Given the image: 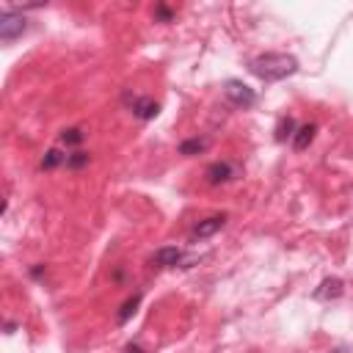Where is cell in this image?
<instances>
[{"label": "cell", "instance_id": "1", "mask_svg": "<svg viewBox=\"0 0 353 353\" xmlns=\"http://www.w3.org/2000/svg\"><path fill=\"white\" fill-rule=\"evenodd\" d=\"M248 72L265 83H276L298 72V58L287 52H262L248 61Z\"/></svg>", "mask_w": 353, "mask_h": 353}, {"label": "cell", "instance_id": "2", "mask_svg": "<svg viewBox=\"0 0 353 353\" xmlns=\"http://www.w3.org/2000/svg\"><path fill=\"white\" fill-rule=\"evenodd\" d=\"M25 30H28V17L22 11H17V8H3V14H0V39L6 44H11Z\"/></svg>", "mask_w": 353, "mask_h": 353}, {"label": "cell", "instance_id": "3", "mask_svg": "<svg viewBox=\"0 0 353 353\" xmlns=\"http://www.w3.org/2000/svg\"><path fill=\"white\" fill-rule=\"evenodd\" d=\"M223 97L234 105V108H254L256 105V94H254V88H248L243 80H226L223 83Z\"/></svg>", "mask_w": 353, "mask_h": 353}, {"label": "cell", "instance_id": "4", "mask_svg": "<svg viewBox=\"0 0 353 353\" xmlns=\"http://www.w3.org/2000/svg\"><path fill=\"white\" fill-rule=\"evenodd\" d=\"M237 176H240V165L232 163V160H215V163H210L207 171H204L207 185H226V182H232V179H237Z\"/></svg>", "mask_w": 353, "mask_h": 353}, {"label": "cell", "instance_id": "5", "mask_svg": "<svg viewBox=\"0 0 353 353\" xmlns=\"http://www.w3.org/2000/svg\"><path fill=\"white\" fill-rule=\"evenodd\" d=\"M124 105H127L130 113H132L135 119H141V121H149V119H154V116L160 113V102H154L152 97H135V94H130V91H124Z\"/></svg>", "mask_w": 353, "mask_h": 353}, {"label": "cell", "instance_id": "6", "mask_svg": "<svg viewBox=\"0 0 353 353\" xmlns=\"http://www.w3.org/2000/svg\"><path fill=\"white\" fill-rule=\"evenodd\" d=\"M223 226H226V215H223V212H221V215H210V218L199 221V223L190 229V240H204V237L221 232Z\"/></svg>", "mask_w": 353, "mask_h": 353}, {"label": "cell", "instance_id": "7", "mask_svg": "<svg viewBox=\"0 0 353 353\" xmlns=\"http://www.w3.org/2000/svg\"><path fill=\"white\" fill-rule=\"evenodd\" d=\"M342 292H345V281L336 276H328L320 281V287L312 292V298L314 301H336V298H342Z\"/></svg>", "mask_w": 353, "mask_h": 353}, {"label": "cell", "instance_id": "8", "mask_svg": "<svg viewBox=\"0 0 353 353\" xmlns=\"http://www.w3.org/2000/svg\"><path fill=\"white\" fill-rule=\"evenodd\" d=\"M182 262H185V254H182V248H176V245H163V248H157L154 256H152V265H154V268H176V265H182Z\"/></svg>", "mask_w": 353, "mask_h": 353}, {"label": "cell", "instance_id": "9", "mask_svg": "<svg viewBox=\"0 0 353 353\" xmlns=\"http://www.w3.org/2000/svg\"><path fill=\"white\" fill-rule=\"evenodd\" d=\"M314 132H317V124H303V127H298L295 135H292V146H295L298 152H303V149L314 141Z\"/></svg>", "mask_w": 353, "mask_h": 353}, {"label": "cell", "instance_id": "10", "mask_svg": "<svg viewBox=\"0 0 353 353\" xmlns=\"http://www.w3.org/2000/svg\"><path fill=\"white\" fill-rule=\"evenodd\" d=\"M66 160H69V154H63L61 149H47L44 157H41V168L44 171H52L58 165H66Z\"/></svg>", "mask_w": 353, "mask_h": 353}, {"label": "cell", "instance_id": "11", "mask_svg": "<svg viewBox=\"0 0 353 353\" xmlns=\"http://www.w3.org/2000/svg\"><path fill=\"white\" fill-rule=\"evenodd\" d=\"M292 135H295V119H292V116H281L279 124H276V141L284 143V141L292 138Z\"/></svg>", "mask_w": 353, "mask_h": 353}, {"label": "cell", "instance_id": "12", "mask_svg": "<svg viewBox=\"0 0 353 353\" xmlns=\"http://www.w3.org/2000/svg\"><path fill=\"white\" fill-rule=\"evenodd\" d=\"M204 149H207V138H188V141L179 143V154H185V157H193Z\"/></svg>", "mask_w": 353, "mask_h": 353}, {"label": "cell", "instance_id": "13", "mask_svg": "<svg viewBox=\"0 0 353 353\" xmlns=\"http://www.w3.org/2000/svg\"><path fill=\"white\" fill-rule=\"evenodd\" d=\"M138 303H141V292H135V295H130L124 303H121V309H119V323H127L132 314H135V309H138Z\"/></svg>", "mask_w": 353, "mask_h": 353}, {"label": "cell", "instance_id": "14", "mask_svg": "<svg viewBox=\"0 0 353 353\" xmlns=\"http://www.w3.org/2000/svg\"><path fill=\"white\" fill-rule=\"evenodd\" d=\"M83 138H85V132H83L80 127H66V130H61V143H63V146H80Z\"/></svg>", "mask_w": 353, "mask_h": 353}, {"label": "cell", "instance_id": "15", "mask_svg": "<svg viewBox=\"0 0 353 353\" xmlns=\"http://www.w3.org/2000/svg\"><path fill=\"white\" fill-rule=\"evenodd\" d=\"M88 160H91V154H88V152H72V154H69V160H66V168L77 171V168L88 165Z\"/></svg>", "mask_w": 353, "mask_h": 353}, {"label": "cell", "instance_id": "16", "mask_svg": "<svg viewBox=\"0 0 353 353\" xmlns=\"http://www.w3.org/2000/svg\"><path fill=\"white\" fill-rule=\"evenodd\" d=\"M154 19L157 22H171L174 19V8H168L165 3H157L154 6Z\"/></svg>", "mask_w": 353, "mask_h": 353}, {"label": "cell", "instance_id": "17", "mask_svg": "<svg viewBox=\"0 0 353 353\" xmlns=\"http://www.w3.org/2000/svg\"><path fill=\"white\" fill-rule=\"evenodd\" d=\"M124 353H143V347H141L138 342H130V345L124 347Z\"/></svg>", "mask_w": 353, "mask_h": 353}, {"label": "cell", "instance_id": "18", "mask_svg": "<svg viewBox=\"0 0 353 353\" xmlns=\"http://www.w3.org/2000/svg\"><path fill=\"white\" fill-rule=\"evenodd\" d=\"M334 353H342V350H334Z\"/></svg>", "mask_w": 353, "mask_h": 353}]
</instances>
